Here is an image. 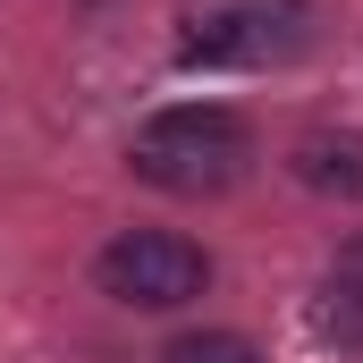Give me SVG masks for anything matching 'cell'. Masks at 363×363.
<instances>
[{"instance_id":"cell-1","label":"cell","mask_w":363,"mask_h":363,"mask_svg":"<svg viewBox=\"0 0 363 363\" xmlns=\"http://www.w3.org/2000/svg\"><path fill=\"white\" fill-rule=\"evenodd\" d=\"M245 161H254V127L220 101H178V110L144 118L127 144V169L161 194H228L245 178Z\"/></svg>"},{"instance_id":"cell-2","label":"cell","mask_w":363,"mask_h":363,"mask_svg":"<svg viewBox=\"0 0 363 363\" xmlns=\"http://www.w3.org/2000/svg\"><path fill=\"white\" fill-rule=\"evenodd\" d=\"M313 43L304 0H186L178 9V60L186 68H279Z\"/></svg>"},{"instance_id":"cell-3","label":"cell","mask_w":363,"mask_h":363,"mask_svg":"<svg viewBox=\"0 0 363 363\" xmlns=\"http://www.w3.org/2000/svg\"><path fill=\"white\" fill-rule=\"evenodd\" d=\"M93 279H101V296H118L135 313H178V304H194L211 287V254L194 237H178V228H127V237L101 245Z\"/></svg>"},{"instance_id":"cell-4","label":"cell","mask_w":363,"mask_h":363,"mask_svg":"<svg viewBox=\"0 0 363 363\" xmlns=\"http://www.w3.org/2000/svg\"><path fill=\"white\" fill-rule=\"evenodd\" d=\"M287 169H296L304 186H313V194L363 203V135H355V127H313V135H296Z\"/></svg>"},{"instance_id":"cell-5","label":"cell","mask_w":363,"mask_h":363,"mask_svg":"<svg viewBox=\"0 0 363 363\" xmlns=\"http://www.w3.org/2000/svg\"><path fill=\"white\" fill-rule=\"evenodd\" d=\"M304 321H313V338H321V347H363V287L321 279V287H313V304H304Z\"/></svg>"},{"instance_id":"cell-6","label":"cell","mask_w":363,"mask_h":363,"mask_svg":"<svg viewBox=\"0 0 363 363\" xmlns=\"http://www.w3.org/2000/svg\"><path fill=\"white\" fill-rule=\"evenodd\" d=\"M161 363H262L237 330H186V338H169L161 347Z\"/></svg>"},{"instance_id":"cell-7","label":"cell","mask_w":363,"mask_h":363,"mask_svg":"<svg viewBox=\"0 0 363 363\" xmlns=\"http://www.w3.org/2000/svg\"><path fill=\"white\" fill-rule=\"evenodd\" d=\"M330 279H347V287H363V237H347V245H338V262H330Z\"/></svg>"}]
</instances>
